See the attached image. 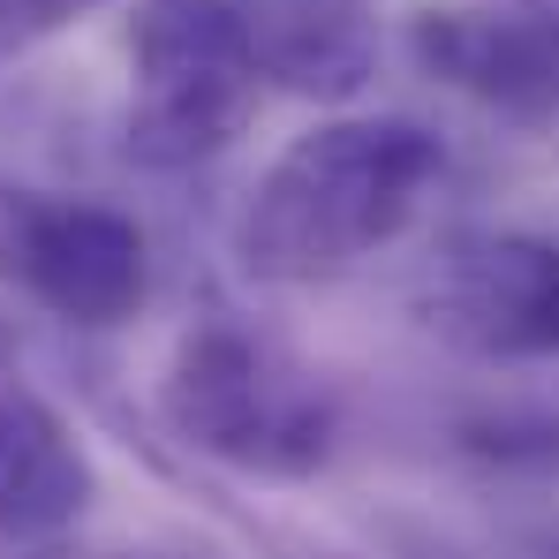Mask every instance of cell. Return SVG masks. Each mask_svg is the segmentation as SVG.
I'll return each instance as SVG.
<instances>
[{"instance_id": "obj_9", "label": "cell", "mask_w": 559, "mask_h": 559, "mask_svg": "<svg viewBox=\"0 0 559 559\" xmlns=\"http://www.w3.org/2000/svg\"><path fill=\"white\" fill-rule=\"evenodd\" d=\"M454 447L491 476H559V408L552 401H491L454 424Z\"/></svg>"}, {"instance_id": "obj_2", "label": "cell", "mask_w": 559, "mask_h": 559, "mask_svg": "<svg viewBox=\"0 0 559 559\" xmlns=\"http://www.w3.org/2000/svg\"><path fill=\"white\" fill-rule=\"evenodd\" d=\"M159 424L197 462L242 468L265 484H302L333 462L341 408L302 371L273 333L212 310L175 341V364L159 378Z\"/></svg>"}, {"instance_id": "obj_8", "label": "cell", "mask_w": 559, "mask_h": 559, "mask_svg": "<svg viewBox=\"0 0 559 559\" xmlns=\"http://www.w3.org/2000/svg\"><path fill=\"white\" fill-rule=\"evenodd\" d=\"M242 38L258 84L295 98H348L378 69L364 0H242Z\"/></svg>"}, {"instance_id": "obj_6", "label": "cell", "mask_w": 559, "mask_h": 559, "mask_svg": "<svg viewBox=\"0 0 559 559\" xmlns=\"http://www.w3.org/2000/svg\"><path fill=\"white\" fill-rule=\"evenodd\" d=\"M408 53L431 84L476 98L499 121H559V15L545 8H424L408 23Z\"/></svg>"}, {"instance_id": "obj_4", "label": "cell", "mask_w": 559, "mask_h": 559, "mask_svg": "<svg viewBox=\"0 0 559 559\" xmlns=\"http://www.w3.org/2000/svg\"><path fill=\"white\" fill-rule=\"evenodd\" d=\"M0 287L76 333H114L152 295V235L106 197L0 182Z\"/></svg>"}, {"instance_id": "obj_5", "label": "cell", "mask_w": 559, "mask_h": 559, "mask_svg": "<svg viewBox=\"0 0 559 559\" xmlns=\"http://www.w3.org/2000/svg\"><path fill=\"white\" fill-rule=\"evenodd\" d=\"M416 318L484 364H559V242L522 227H468L431 250Z\"/></svg>"}, {"instance_id": "obj_3", "label": "cell", "mask_w": 559, "mask_h": 559, "mask_svg": "<svg viewBox=\"0 0 559 559\" xmlns=\"http://www.w3.org/2000/svg\"><path fill=\"white\" fill-rule=\"evenodd\" d=\"M129 76L121 152L144 175H189L235 152L265 92L250 69L242 0H144L129 31Z\"/></svg>"}, {"instance_id": "obj_7", "label": "cell", "mask_w": 559, "mask_h": 559, "mask_svg": "<svg viewBox=\"0 0 559 559\" xmlns=\"http://www.w3.org/2000/svg\"><path fill=\"white\" fill-rule=\"evenodd\" d=\"M98 468L84 454V431L31 393L23 378L0 385V537L8 545H53L92 514Z\"/></svg>"}, {"instance_id": "obj_10", "label": "cell", "mask_w": 559, "mask_h": 559, "mask_svg": "<svg viewBox=\"0 0 559 559\" xmlns=\"http://www.w3.org/2000/svg\"><path fill=\"white\" fill-rule=\"evenodd\" d=\"M92 8H106V0H0V53L38 46V38H53V31H69V23H84Z\"/></svg>"}, {"instance_id": "obj_1", "label": "cell", "mask_w": 559, "mask_h": 559, "mask_svg": "<svg viewBox=\"0 0 559 559\" xmlns=\"http://www.w3.org/2000/svg\"><path fill=\"white\" fill-rule=\"evenodd\" d=\"M447 144L408 114H341L302 129L235 212V258L265 287H325L416 227Z\"/></svg>"}, {"instance_id": "obj_13", "label": "cell", "mask_w": 559, "mask_h": 559, "mask_svg": "<svg viewBox=\"0 0 559 559\" xmlns=\"http://www.w3.org/2000/svg\"><path fill=\"white\" fill-rule=\"evenodd\" d=\"M530 8H545V15H559V0H530Z\"/></svg>"}, {"instance_id": "obj_12", "label": "cell", "mask_w": 559, "mask_h": 559, "mask_svg": "<svg viewBox=\"0 0 559 559\" xmlns=\"http://www.w3.org/2000/svg\"><path fill=\"white\" fill-rule=\"evenodd\" d=\"M23 559H121V552H84V545H61L53 537V545H38V552H23Z\"/></svg>"}, {"instance_id": "obj_11", "label": "cell", "mask_w": 559, "mask_h": 559, "mask_svg": "<svg viewBox=\"0 0 559 559\" xmlns=\"http://www.w3.org/2000/svg\"><path fill=\"white\" fill-rule=\"evenodd\" d=\"M15 364H23V341H15V325H8V318H0V385H8V378H15Z\"/></svg>"}]
</instances>
